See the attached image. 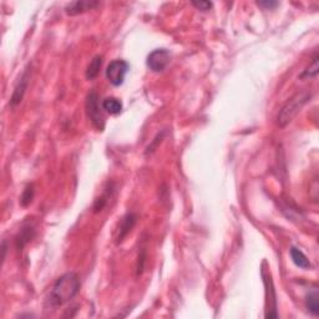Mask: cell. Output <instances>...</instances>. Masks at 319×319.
Here are the masks:
<instances>
[{"instance_id":"13","label":"cell","mask_w":319,"mask_h":319,"mask_svg":"<svg viewBox=\"0 0 319 319\" xmlns=\"http://www.w3.org/2000/svg\"><path fill=\"white\" fill-rule=\"evenodd\" d=\"M318 70H319V66H318V55H314L313 60H312L311 65H309L307 69L304 70V72H303L302 75H300V78L304 79V78H316L317 75H318Z\"/></svg>"},{"instance_id":"3","label":"cell","mask_w":319,"mask_h":319,"mask_svg":"<svg viewBox=\"0 0 319 319\" xmlns=\"http://www.w3.org/2000/svg\"><path fill=\"white\" fill-rule=\"evenodd\" d=\"M86 114L92 125L99 131H103L105 128V119H104L100 104H99V95L95 91H91L87 95Z\"/></svg>"},{"instance_id":"6","label":"cell","mask_w":319,"mask_h":319,"mask_svg":"<svg viewBox=\"0 0 319 319\" xmlns=\"http://www.w3.org/2000/svg\"><path fill=\"white\" fill-rule=\"evenodd\" d=\"M100 5L99 1H91V0H78L74 3H70L69 5L65 8V13L67 15H78L81 13H85L87 10H92L94 8Z\"/></svg>"},{"instance_id":"5","label":"cell","mask_w":319,"mask_h":319,"mask_svg":"<svg viewBox=\"0 0 319 319\" xmlns=\"http://www.w3.org/2000/svg\"><path fill=\"white\" fill-rule=\"evenodd\" d=\"M169 50L166 49H156L147 56V66L150 67L153 72H162L170 64Z\"/></svg>"},{"instance_id":"14","label":"cell","mask_w":319,"mask_h":319,"mask_svg":"<svg viewBox=\"0 0 319 319\" xmlns=\"http://www.w3.org/2000/svg\"><path fill=\"white\" fill-rule=\"evenodd\" d=\"M34 237V228L29 226L28 228H24L20 232L19 237H18V242L20 241V243H18V247L22 248L24 247V244L28 243L29 241H31V238Z\"/></svg>"},{"instance_id":"4","label":"cell","mask_w":319,"mask_h":319,"mask_svg":"<svg viewBox=\"0 0 319 319\" xmlns=\"http://www.w3.org/2000/svg\"><path fill=\"white\" fill-rule=\"evenodd\" d=\"M128 69H130V65L128 61L114 60L108 64L107 69H106V78L114 86H121L125 81Z\"/></svg>"},{"instance_id":"1","label":"cell","mask_w":319,"mask_h":319,"mask_svg":"<svg viewBox=\"0 0 319 319\" xmlns=\"http://www.w3.org/2000/svg\"><path fill=\"white\" fill-rule=\"evenodd\" d=\"M80 286V278L76 273H65L61 277H59L54 283L53 288L46 298V304L51 308L64 305L65 303L70 302L72 298L78 296Z\"/></svg>"},{"instance_id":"2","label":"cell","mask_w":319,"mask_h":319,"mask_svg":"<svg viewBox=\"0 0 319 319\" xmlns=\"http://www.w3.org/2000/svg\"><path fill=\"white\" fill-rule=\"evenodd\" d=\"M312 95L309 94L308 91H303L298 92V94L294 95L293 97H291L288 101L283 105V107L280 108L279 114H278V125L280 128H284L287 124L292 121L296 115L300 111V108L308 103L309 99H311Z\"/></svg>"},{"instance_id":"8","label":"cell","mask_w":319,"mask_h":319,"mask_svg":"<svg viewBox=\"0 0 319 319\" xmlns=\"http://www.w3.org/2000/svg\"><path fill=\"white\" fill-rule=\"evenodd\" d=\"M136 214L133 213H128L121 221V225H120V230H119V236H117V243L124 241L126 236H128V233L131 232V230L133 228L135 223H136Z\"/></svg>"},{"instance_id":"16","label":"cell","mask_w":319,"mask_h":319,"mask_svg":"<svg viewBox=\"0 0 319 319\" xmlns=\"http://www.w3.org/2000/svg\"><path fill=\"white\" fill-rule=\"evenodd\" d=\"M192 5L201 11H207L212 8V3H210V1H202V0H200V1H192Z\"/></svg>"},{"instance_id":"17","label":"cell","mask_w":319,"mask_h":319,"mask_svg":"<svg viewBox=\"0 0 319 319\" xmlns=\"http://www.w3.org/2000/svg\"><path fill=\"white\" fill-rule=\"evenodd\" d=\"M257 5H259L261 8H264V9H269V10H272V9L277 8L278 5H279V3L278 1H272V0H266V1H257Z\"/></svg>"},{"instance_id":"9","label":"cell","mask_w":319,"mask_h":319,"mask_svg":"<svg viewBox=\"0 0 319 319\" xmlns=\"http://www.w3.org/2000/svg\"><path fill=\"white\" fill-rule=\"evenodd\" d=\"M289 253H291V258L296 266L299 267V268H302V269L312 268L311 262H309V259L307 258V255H305L302 251L298 250V248H296V247H292L291 252Z\"/></svg>"},{"instance_id":"12","label":"cell","mask_w":319,"mask_h":319,"mask_svg":"<svg viewBox=\"0 0 319 319\" xmlns=\"http://www.w3.org/2000/svg\"><path fill=\"white\" fill-rule=\"evenodd\" d=\"M101 66H103V56L100 55L95 56V58L91 60V63L89 64V66H87V70H86L87 80H94V79L99 75Z\"/></svg>"},{"instance_id":"15","label":"cell","mask_w":319,"mask_h":319,"mask_svg":"<svg viewBox=\"0 0 319 319\" xmlns=\"http://www.w3.org/2000/svg\"><path fill=\"white\" fill-rule=\"evenodd\" d=\"M33 198H34V186L33 185H28V186L25 187V190H24V192H22L21 198H20V203H21V206L26 207V206H29L31 202H33Z\"/></svg>"},{"instance_id":"11","label":"cell","mask_w":319,"mask_h":319,"mask_svg":"<svg viewBox=\"0 0 319 319\" xmlns=\"http://www.w3.org/2000/svg\"><path fill=\"white\" fill-rule=\"evenodd\" d=\"M103 108L110 115H119L122 111V103L116 97H106L103 101Z\"/></svg>"},{"instance_id":"7","label":"cell","mask_w":319,"mask_h":319,"mask_svg":"<svg viewBox=\"0 0 319 319\" xmlns=\"http://www.w3.org/2000/svg\"><path fill=\"white\" fill-rule=\"evenodd\" d=\"M29 74H30V70H28V69L22 72V75H21V78H20L19 83H18V85L15 86L14 92H13V95H11V99H10L11 106H17L18 104L21 103L22 97H24V94H25L26 87H28Z\"/></svg>"},{"instance_id":"10","label":"cell","mask_w":319,"mask_h":319,"mask_svg":"<svg viewBox=\"0 0 319 319\" xmlns=\"http://www.w3.org/2000/svg\"><path fill=\"white\" fill-rule=\"evenodd\" d=\"M305 307H307L309 313H312L313 316H318L319 314V294L317 288H314L313 291H311L307 294V297H305Z\"/></svg>"}]
</instances>
